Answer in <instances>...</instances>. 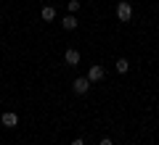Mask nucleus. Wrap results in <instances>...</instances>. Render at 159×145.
<instances>
[{"label": "nucleus", "mask_w": 159, "mask_h": 145, "mask_svg": "<svg viewBox=\"0 0 159 145\" xmlns=\"http://www.w3.org/2000/svg\"><path fill=\"white\" fill-rule=\"evenodd\" d=\"M117 19L119 21H130L133 19V6L127 3V0H122V3L117 6Z\"/></svg>", "instance_id": "1"}, {"label": "nucleus", "mask_w": 159, "mask_h": 145, "mask_svg": "<svg viewBox=\"0 0 159 145\" xmlns=\"http://www.w3.org/2000/svg\"><path fill=\"white\" fill-rule=\"evenodd\" d=\"M90 84H93V82H90L88 77H77V79L72 82V90H74L77 95H85L88 90H90Z\"/></svg>", "instance_id": "2"}, {"label": "nucleus", "mask_w": 159, "mask_h": 145, "mask_svg": "<svg viewBox=\"0 0 159 145\" xmlns=\"http://www.w3.org/2000/svg\"><path fill=\"white\" fill-rule=\"evenodd\" d=\"M85 77L90 79V82H101V79L106 77V69H103L101 63H93V66H90V71H88Z\"/></svg>", "instance_id": "3"}, {"label": "nucleus", "mask_w": 159, "mask_h": 145, "mask_svg": "<svg viewBox=\"0 0 159 145\" xmlns=\"http://www.w3.org/2000/svg\"><path fill=\"white\" fill-rule=\"evenodd\" d=\"M0 122H3V127L13 129V127H19V113H13V111H6L3 116H0Z\"/></svg>", "instance_id": "4"}, {"label": "nucleus", "mask_w": 159, "mask_h": 145, "mask_svg": "<svg viewBox=\"0 0 159 145\" xmlns=\"http://www.w3.org/2000/svg\"><path fill=\"white\" fill-rule=\"evenodd\" d=\"M64 61H66L69 66H77V63H80V50H74V48H69V50L64 53Z\"/></svg>", "instance_id": "5"}, {"label": "nucleus", "mask_w": 159, "mask_h": 145, "mask_svg": "<svg viewBox=\"0 0 159 145\" xmlns=\"http://www.w3.org/2000/svg\"><path fill=\"white\" fill-rule=\"evenodd\" d=\"M61 27L66 29V32H72V29H77V19H74L72 13H66V16L61 19Z\"/></svg>", "instance_id": "6"}, {"label": "nucleus", "mask_w": 159, "mask_h": 145, "mask_svg": "<svg viewBox=\"0 0 159 145\" xmlns=\"http://www.w3.org/2000/svg\"><path fill=\"white\" fill-rule=\"evenodd\" d=\"M40 19H43V21H53V19H56V8H53V6H45L43 11H40Z\"/></svg>", "instance_id": "7"}, {"label": "nucleus", "mask_w": 159, "mask_h": 145, "mask_svg": "<svg viewBox=\"0 0 159 145\" xmlns=\"http://www.w3.org/2000/svg\"><path fill=\"white\" fill-rule=\"evenodd\" d=\"M117 71L119 74H127V71H130V61H127V58H119V61H117Z\"/></svg>", "instance_id": "8"}, {"label": "nucleus", "mask_w": 159, "mask_h": 145, "mask_svg": "<svg viewBox=\"0 0 159 145\" xmlns=\"http://www.w3.org/2000/svg\"><path fill=\"white\" fill-rule=\"evenodd\" d=\"M80 11V0H69V13H77Z\"/></svg>", "instance_id": "9"}, {"label": "nucleus", "mask_w": 159, "mask_h": 145, "mask_svg": "<svg viewBox=\"0 0 159 145\" xmlns=\"http://www.w3.org/2000/svg\"><path fill=\"white\" fill-rule=\"evenodd\" d=\"M98 145H114V143H111V140H109V137H103V140H101V143H98Z\"/></svg>", "instance_id": "10"}, {"label": "nucleus", "mask_w": 159, "mask_h": 145, "mask_svg": "<svg viewBox=\"0 0 159 145\" xmlns=\"http://www.w3.org/2000/svg\"><path fill=\"white\" fill-rule=\"evenodd\" d=\"M72 145H85V140H80V137H77V140H72Z\"/></svg>", "instance_id": "11"}]
</instances>
